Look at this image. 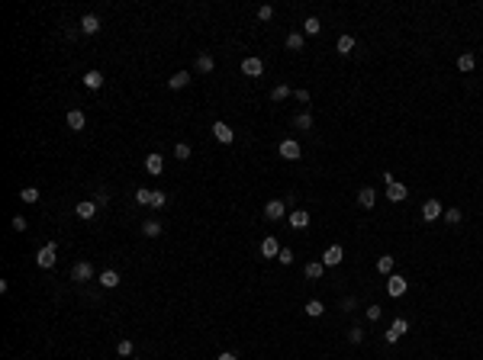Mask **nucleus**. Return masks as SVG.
<instances>
[{
    "mask_svg": "<svg viewBox=\"0 0 483 360\" xmlns=\"http://www.w3.org/2000/svg\"><path fill=\"white\" fill-rule=\"evenodd\" d=\"M55 254H58V244H55V241H46V244H42V248H39V254H36V264H39L42 270L55 267V261H58Z\"/></svg>",
    "mask_w": 483,
    "mask_h": 360,
    "instance_id": "1",
    "label": "nucleus"
},
{
    "mask_svg": "<svg viewBox=\"0 0 483 360\" xmlns=\"http://www.w3.org/2000/svg\"><path fill=\"white\" fill-rule=\"evenodd\" d=\"M277 155L284 158V161H300V158H303V148H300L296 138H284V142L277 145Z\"/></svg>",
    "mask_w": 483,
    "mask_h": 360,
    "instance_id": "2",
    "label": "nucleus"
},
{
    "mask_svg": "<svg viewBox=\"0 0 483 360\" xmlns=\"http://www.w3.org/2000/svg\"><path fill=\"white\" fill-rule=\"evenodd\" d=\"M94 277H97V270H94L91 261H77V264L71 267V280H74V283H87V280H94Z\"/></svg>",
    "mask_w": 483,
    "mask_h": 360,
    "instance_id": "3",
    "label": "nucleus"
},
{
    "mask_svg": "<svg viewBox=\"0 0 483 360\" xmlns=\"http://www.w3.org/2000/svg\"><path fill=\"white\" fill-rule=\"evenodd\" d=\"M284 213H287V203H284V199H268V203H265V219H271V222L284 219Z\"/></svg>",
    "mask_w": 483,
    "mask_h": 360,
    "instance_id": "4",
    "label": "nucleus"
},
{
    "mask_svg": "<svg viewBox=\"0 0 483 360\" xmlns=\"http://www.w3.org/2000/svg\"><path fill=\"white\" fill-rule=\"evenodd\" d=\"M445 216V206L438 203V199H425L422 203V219L425 222H435V219H442Z\"/></svg>",
    "mask_w": 483,
    "mask_h": 360,
    "instance_id": "5",
    "label": "nucleus"
},
{
    "mask_svg": "<svg viewBox=\"0 0 483 360\" xmlns=\"http://www.w3.org/2000/svg\"><path fill=\"white\" fill-rule=\"evenodd\" d=\"M77 29H81L84 36H97V32H100V16H97V13H84Z\"/></svg>",
    "mask_w": 483,
    "mask_h": 360,
    "instance_id": "6",
    "label": "nucleus"
},
{
    "mask_svg": "<svg viewBox=\"0 0 483 360\" xmlns=\"http://www.w3.org/2000/svg\"><path fill=\"white\" fill-rule=\"evenodd\" d=\"M242 74H245V77H261V74H265V61L254 58V55L245 58V61H242Z\"/></svg>",
    "mask_w": 483,
    "mask_h": 360,
    "instance_id": "7",
    "label": "nucleus"
},
{
    "mask_svg": "<svg viewBox=\"0 0 483 360\" xmlns=\"http://www.w3.org/2000/svg\"><path fill=\"white\" fill-rule=\"evenodd\" d=\"M409 196V187L406 183H400V180H393L390 187H386V199H390V203H403V199Z\"/></svg>",
    "mask_w": 483,
    "mask_h": 360,
    "instance_id": "8",
    "label": "nucleus"
},
{
    "mask_svg": "<svg viewBox=\"0 0 483 360\" xmlns=\"http://www.w3.org/2000/svg\"><path fill=\"white\" fill-rule=\"evenodd\" d=\"M406 277H400V274H390V280H386V293L393 296V299H397V296H403L406 293Z\"/></svg>",
    "mask_w": 483,
    "mask_h": 360,
    "instance_id": "9",
    "label": "nucleus"
},
{
    "mask_svg": "<svg viewBox=\"0 0 483 360\" xmlns=\"http://www.w3.org/2000/svg\"><path fill=\"white\" fill-rule=\"evenodd\" d=\"M341 261H345V251H341V244H332V248H326V254H322V264H326V267H338Z\"/></svg>",
    "mask_w": 483,
    "mask_h": 360,
    "instance_id": "10",
    "label": "nucleus"
},
{
    "mask_svg": "<svg viewBox=\"0 0 483 360\" xmlns=\"http://www.w3.org/2000/svg\"><path fill=\"white\" fill-rule=\"evenodd\" d=\"M213 135H216V142H223V145H232V142H235V132H232L229 126H226L223 119L213 122Z\"/></svg>",
    "mask_w": 483,
    "mask_h": 360,
    "instance_id": "11",
    "label": "nucleus"
},
{
    "mask_svg": "<svg viewBox=\"0 0 483 360\" xmlns=\"http://www.w3.org/2000/svg\"><path fill=\"white\" fill-rule=\"evenodd\" d=\"M358 206H361V209H374V206H377L374 187H361V190H358Z\"/></svg>",
    "mask_w": 483,
    "mask_h": 360,
    "instance_id": "12",
    "label": "nucleus"
},
{
    "mask_svg": "<svg viewBox=\"0 0 483 360\" xmlns=\"http://www.w3.org/2000/svg\"><path fill=\"white\" fill-rule=\"evenodd\" d=\"M290 228H296V232H300V228H310V213H306L303 206L290 213Z\"/></svg>",
    "mask_w": 483,
    "mask_h": 360,
    "instance_id": "13",
    "label": "nucleus"
},
{
    "mask_svg": "<svg viewBox=\"0 0 483 360\" xmlns=\"http://www.w3.org/2000/svg\"><path fill=\"white\" fill-rule=\"evenodd\" d=\"M87 126V116L81 110H68V129H71V132H81V129Z\"/></svg>",
    "mask_w": 483,
    "mask_h": 360,
    "instance_id": "14",
    "label": "nucleus"
},
{
    "mask_svg": "<svg viewBox=\"0 0 483 360\" xmlns=\"http://www.w3.org/2000/svg\"><path fill=\"white\" fill-rule=\"evenodd\" d=\"M193 68H197L200 74H209V71H213V68H216V61H213V55H206V52H200V55H197V61H193Z\"/></svg>",
    "mask_w": 483,
    "mask_h": 360,
    "instance_id": "15",
    "label": "nucleus"
},
{
    "mask_svg": "<svg viewBox=\"0 0 483 360\" xmlns=\"http://www.w3.org/2000/svg\"><path fill=\"white\" fill-rule=\"evenodd\" d=\"M277 254H280V244H277L274 235H268V238L261 241V258H277Z\"/></svg>",
    "mask_w": 483,
    "mask_h": 360,
    "instance_id": "16",
    "label": "nucleus"
},
{
    "mask_svg": "<svg viewBox=\"0 0 483 360\" xmlns=\"http://www.w3.org/2000/svg\"><path fill=\"white\" fill-rule=\"evenodd\" d=\"M97 283H100L103 289H116L119 286V274H116V270H103V274L97 277Z\"/></svg>",
    "mask_w": 483,
    "mask_h": 360,
    "instance_id": "17",
    "label": "nucleus"
},
{
    "mask_svg": "<svg viewBox=\"0 0 483 360\" xmlns=\"http://www.w3.org/2000/svg\"><path fill=\"white\" fill-rule=\"evenodd\" d=\"M74 213L81 216V219H94V216H97V203H94V199H81V203L74 206Z\"/></svg>",
    "mask_w": 483,
    "mask_h": 360,
    "instance_id": "18",
    "label": "nucleus"
},
{
    "mask_svg": "<svg viewBox=\"0 0 483 360\" xmlns=\"http://www.w3.org/2000/svg\"><path fill=\"white\" fill-rule=\"evenodd\" d=\"M145 171L158 177V174L164 171V158H161V155H148V158H145Z\"/></svg>",
    "mask_w": 483,
    "mask_h": 360,
    "instance_id": "19",
    "label": "nucleus"
},
{
    "mask_svg": "<svg viewBox=\"0 0 483 360\" xmlns=\"http://www.w3.org/2000/svg\"><path fill=\"white\" fill-rule=\"evenodd\" d=\"M319 32H322L319 16H306V20H303V36H319Z\"/></svg>",
    "mask_w": 483,
    "mask_h": 360,
    "instance_id": "20",
    "label": "nucleus"
},
{
    "mask_svg": "<svg viewBox=\"0 0 483 360\" xmlns=\"http://www.w3.org/2000/svg\"><path fill=\"white\" fill-rule=\"evenodd\" d=\"M187 84H190V71H178L174 77H168V87H171V90H184Z\"/></svg>",
    "mask_w": 483,
    "mask_h": 360,
    "instance_id": "21",
    "label": "nucleus"
},
{
    "mask_svg": "<svg viewBox=\"0 0 483 360\" xmlns=\"http://www.w3.org/2000/svg\"><path fill=\"white\" fill-rule=\"evenodd\" d=\"M473 65H477V58H473V52H464V55H458V71H473Z\"/></svg>",
    "mask_w": 483,
    "mask_h": 360,
    "instance_id": "22",
    "label": "nucleus"
},
{
    "mask_svg": "<svg viewBox=\"0 0 483 360\" xmlns=\"http://www.w3.org/2000/svg\"><path fill=\"white\" fill-rule=\"evenodd\" d=\"M322 270H326V264H322V261H310V264L303 267V274L310 277V280H319V277H322Z\"/></svg>",
    "mask_w": 483,
    "mask_h": 360,
    "instance_id": "23",
    "label": "nucleus"
},
{
    "mask_svg": "<svg viewBox=\"0 0 483 360\" xmlns=\"http://www.w3.org/2000/svg\"><path fill=\"white\" fill-rule=\"evenodd\" d=\"M84 87L100 90V87H103V74H100V71H87V74H84Z\"/></svg>",
    "mask_w": 483,
    "mask_h": 360,
    "instance_id": "24",
    "label": "nucleus"
},
{
    "mask_svg": "<svg viewBox=\"0 0 483 360\" xmlns=\"http://www.w3.org/2000/svg\"><path fill=\"white\" fill-rule=\"evenodd\" d=\"M303 312H306V315H310V319H319V315H322V312H326V305H322L319 299H310V302H306V305H303Z\"/></svg>",
    "mask_w": 483,
    "mask_h": 360,
    "instance_id": "25",
    "label": "nucleus"
},
{
    "mask_svg": "<svg viewBox=\"0 0 483 360\" xmlns=\"http://www.w3.org/2000/svg\"><path fill=\"white\" fill-rule=\"evenodd\" d=\"M335 48H338V55H351L355 52V36H341Z\"/></svg>",
    "mask_w": 483,
    "mask_h": 360,
    "instance_id": "26",
    "label": "nucleus"
},
{
    "mask_svg": "<svg viewBox=\"0 0 483 360\" xmlns=\"http://www.w3.org/2000/svg\"><path fill=\"white\" fill-rule=\"evenodd\" d=\"M393 264H397V261H393L390 254H383V258H377V274H393Z\"/></svg>",
    "mask_w": 483,
    "mask_h": 360,
    "instance_id": "27",
    "label": "nucleus"
},
{
    "mask_svg": "<svg viewBox=\"0 0 483 360\" xmlns=\"http://www.w3.org/2000/svg\"><path fill=\"white\" fill-rule=\"evenodd\" d=\"M287 48L290 52H303V32H290V36H287Z\"/></svg>",
    "mask_w": 483,
    "mask_h": 360,
    "instance_id": "28",
    "label": "nucleus"
},
{
    "mask_svg": "<svg viewBox=\"0 0 483 360\" xmlns=\"http://www.w3.org/2000/svg\"><path fill=\"white\" fill-rule=\"evenodd\" d=\"M20 199H23V203H39V190L36 187H23L20 190Z\"/></svg>",
    "mask_w": 483,
    "mask_h": 360,
    "instance_id": "29",
    "label": "nucleus"
},
{
    "mask_svg": "<svg viewBox=\"0 0 483 360\" xmlns=\"http://www.w3.org/2000/svg\"><path fill=\"white\" fill-rule=\"evenodd\" d=\"M461 219H464V213H461V209H458V206H451V209H445V222H448V225H458V222H461Z\"/></svg>",
    "mask_w": 483,
    "mask_h": 360,
    "instance_id": "30",
    "label": "nucleus"
},
{
    "mask_svg": "<svg viewBox=\"0 0 483 360\" xmlns=\"http://www.w3.org/2000/svg\"><path fill=\"white\" fill-rule=\"evenodd\" d=\"M133 350H136V344H133L129 338H122L119 344H116V354H119V357H133Z\"/></svg>",
    "mask_w": 483,
    "mask_h": 360,
    "instance_id": "31",
    "label": "nucleus"
},
{
    "mask_svg": "<svg viewBox=\"0 0 483 360\" xmlns=\"http://www.w3.org/2000/svg\"><path fill=\"white\" fill-rule=\"evenodd\" d=\"M290 93H293V90H290V87H287V84H277V87H274V90H271V100H274V103H277V100H287V96H290Z\"/></svg>",
    "mask_w": 483,
    "mask_h": 360,
    "instance_id": "32",
    "label": "nucleus"
},
{
    "mask_svg": "<svg viewBox=\"0 0 483 360\" xmlns=\"http://www.w3.org/2000/svg\"><path fill=\"white\" fill-rule=\"evenodd\" d=\"M148 206H152V209H164V206H168V196H164L161 190H152V203H148Z\"/></svg>",
    "mask_w": 483,
    "mask_h": 360,
    "instance_id": "33",
    "label": "nucleus"
},
{
    "mask_svg": "<svg viewBox=\"0 0 483 360\" xmlns=\"http://www.w3.org/2000/svg\"><path fill=\"white\" fill-rule=\"evenodd\" d=\"M142 232L148 235V238H158V235H161V222H155V219H152V222L142 225Z\"/></svg>",
    "mask_w": 483,
    "mask_h": 360,
    "instance_id": "34",
    "label": "nucleus"
},
{
    "mask_svg": "<svg viewBox=\"0 0 483 360\" xmlns=\"http://www.w3.org/2000/svg\"><path fill=\"white\" fill-rule=\"evenodd\" d=\"M174 158H178V161H187V158H190V145L187 142H178V145H174Z\"/></svg>",
    "mask_w": 483,
    "mask_h": 360,
    "instance_id": "35",
    "label": "nucleus"
},
{
    "mask_svg": "<svg viewBox=\"0 0 483 360\" xmlns=\"http://www.w3.org/2000/svg\"><path fill=\"white\" fill-rule=\"evenodd\" d=\"M293 122H296V129H313V116H310L306 110H303V113H300V116H296Z\"/></svg>",
    "mask_w": 483,
    "mask_h": 360,
    "instance_id": "36",
    "label": "nucleus"
},
{
    "mask_svg": "<svg viewBox=\"0 0 483 360\" xmlns=\"http://www.w3.org/2000/svg\"><path fill=\"white\" fill-rule=\"evenodd\" d=\"M364 315H367V322H380L383 309H380V305H367V309H364Z\"/></svg>",
    "mask_w": 483,
    "mask_h": 360,
    "instance_id": "37",
    "label": "nucleus"
},
{
    "mask_svg": "<svg viewBox=\"0 0 483 360\" xmlns=\"http://www.w3.org/2000/svg\"><path fill=\"white\" fill-rule=\"evenodd\" d=\"M348 341H351V344H361V341H364V328H358V325H355V328L348 331Z\"/></svg>",
    "mask_w": 483,
    "mask_h": 360,
    "instance_id": "38",
    "label": "nucleus"
},
{
    "mask_svg": "<svg viewBox=\"0 0 483 360\" xmlns=\"http://www.w3.org/2000/svg\"><path fill=\"white\" fill-rule=\"evenodd\" d=\"M258 20H261V23L274 20V7H271V4H265V7H261V10H258Z\"/></svg>",
    "mask_w": 483,
    "mask_h": 360,
    "instance_id": "39",
    "label": "nucleus"
},
{
    "mask_svg": "<svg viewBox=\"0 0 483 360\" xmlns=\"http://www.w3.org/2000/svg\"><path fill=\"white\" fill-rule=\"evenodd\" d=\"M136 203L148 206V203H152V190H145V187H142V190H136Z\"/></svg>",
    "mask_w": 483,
    "mask_h": 360,
    "instance_id": "40",
    "label": "nucleus"
},
{
    "mask_svg": "<svg viewBox=\"0 0 483 360\" xmlns=\"http://www.w3.org/2000/svg\"><path fill=\"white\" fill-rule=\"evenodd\" d=\"M277 261H280V264H284V267H290V264H293V251H290V248H280Z\"/></svg>",
    "mask_w": 483,
    "mask_h": 360,
    "instance_id": "41",
    "label": "nucleus"
},
{
    "mask_svg": "<svg viewBox=\"0 0 483 360\" xmlns=\"http://www.w3.org/2000/svg\"><path fill=\"white\" fill-rule=\"evenodd\" d=\"M390 328H393V331H397V335L403 338V335H406V331H409V322H406V319H397V322L390 325Z\"/></svg>",
    "mask_w": 483,
    "mask_h": 360,
    "instance_id": "42",
    "label": "nucleus"
},
{
    "mask_svg": "<svg viewBox=\"0 0 483 360\" xmlns=\"http://www.w3.org/2000/svg\"><path fill=\"white\" fill-rule=\"evenodd\" d=\"M94 203H97V206H107V203H110V193H107V190H97V199H94Z\"/></svg>",
    "mask_w": 483,
    "mask_h": 360,
    "instance_id": "43",
    "label": "nucleus"
},
{
    "mask_svg": "<svg viewBox=\"0 0 483 360\" xmlns=\"http://www.w3.org/2000/svg\"><path fill=\"white\" fill-rule=\"evenodd\" d=\"M293 96H296L300 103H310V90H303V87H300V90H293Z\"/></svg>",
    "mask_w": 483,
    "mask_h": 360,
    "instance_id": "44",
    "label": "nucleus"
},
{
    "mask_svg": "<svg viewBox=\"0 0 483 360\" xmlns=\"http://www.w3.org/2000/svg\"><path fill=\"white\" fill-rule=\"evenodd\" d=\"M13 228H16V232H26V219L23 216H13Z\"/></svg>",
    "mask_w": 483,
    "mask_h": 360,
    "instance_id": "45",
    "label": "nucleus"
},
{
    "mask_svg": "<svg viewBox=\"0 0 483 360\" xmlns=\"http://www.w3.org/2000/svg\"><path fill=\"white\" fill-rule=\"evenodd\" d=\"M65 36H68V39H71V42H74L77 36H84V32H81V29H74V26H68V29H65Z\"/></svg>",
    "mask_w": 483,
    "mask_h": 360,
    "instance_id": "46",
    "label": "nucleus"
},
{
    "mask_svg": "<svg viewBox=\"0 0 483 360\" xmlns=\"http://www.w3.org/2000/svg\"><path fill=\"white\" fill-rule=\"evenodd\" d=\"M216 360H239V357H235V354H232V350H223V354H219Z\"/></svg>",
    "mask_w": 483,
    "mask_h": 360,
    "instance_id": "47",
    "label": "nucleus"
}]
</instances>
